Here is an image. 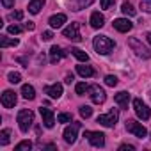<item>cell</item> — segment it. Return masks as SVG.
Returning <instances> with one entry per match:
<instances>
[{
    "mask_svg": "<svg viewBox=\"0 0 151 151\" xmlns=\"http://www.w3.org/2000/svg\"><path fill=\"white\" fill-rule=\"evenodd\" d=\"M7 32H9V34H20V32H22V27H20V25H9V27H7Z\"/></svg>",
    "mask_w": 151,
    "mask_h": 151,
    "instance_id": "cell-33",
    "label": "cell"
},
{
    "mask_svg": "<svg viewBox=\"0 0 151 151\" xmlns=\"http://www.w3.org/2000/svg\"><path fill=\"white\" fill-rule=\"evenodd\" d=\"M45 93H46L50 98L59 100V98L62 96V84H53V86H48V87H45Z\"/></svg>",
    "mask_w": 151,
    "mask_h": 151,
    "instance_id": "cell-14",
    "label": "cell"
},
{
    "mask_svg": "<svg viewBox=\"0 0 151 151\" xmlns=\"http://www.w3.org/2000/svg\"><path fill=\"white\" fill-rule=\"evenodd\" d=\"M116 103L121 107V109H128V101H130V94L126 93V91H121V93H117L116 94Z\"/></svg>",
    "mask_w": 151,
    "mask_h": 151,
    "instance_id": "cell-18",
    "label": "cell"
},
{
    "mask_svg": "<svg viewBox=\"0 0 151 151\" xmlns=\"http://www.w3.org/2000/svg\"><path fill=\"white\" fill-rule=\"evenodd\" d=\"M32 123H34V112L32 110H27L25 109V110H20L18 112V124H20V130L23 133H27L30 130Z\"/></svg>",
    "mask_w": 151,
    "mask_h": 151,
    "instance_id": "cell-2",
    "label": "cell"
},
{
    "mask_svg": "<svg viewBox=\"0 0 151 151\" xmlns=\"http://www.w3.org/2000/svg\"><path fill=\"white\" fill-rule=\"evenodd\" d=\"M25 27H27V30H34V27H36V25H34L32 22H29V23H27Z\"/></svg>",
    "mask_w": 151,
    "mask_h": 151,
    "instance_id": "cell-41",
    "label": "cell"
},
{
    "mask_svg": "<svg viewBox=\"0 0 151 151\" xmlns=\"http://www.w3.org/2000/svg\"><path fill=\"white\" fill-rule=\"evenodd\" d=\"M101 4V9H110V6L114 4V0H100Z\"/></svg>",
    "mask_w": 151,
    "mask_h": 151,
    "instance_id": "cell-35",
    "label": "cell"
},
{
    "mask_svg": "<svg viewBox=\"0 0 151 151\" xmlns=\"http://www.w3.org/2000/svg\"><path fill=\"white\" fill-rule=\"evenodd\" d=\"M80 116L86 117V119L91 117V116H93V109H91L89 105H82V107H80Z\"/></svg>",
    "mask_w": 151,
    "mask_h": 151,
    "instance_id": "cell-29",
    "label": "cell"
},
{
    "mask_svg": "<svg viewBox=\"0 0 151 151\" xmlns=\"http://www.w3.org/2000/svg\"><path fill=\"white\" fill-rule=\"evenodd\" d=\"M73 80H75V78H73V75H68V77H66V80H64V82H66V84H71Z\"/></svg>",
    "mask_w": 151,
    "mask_h": 151,
    "instance_id": "cell-40",
    "label": "cell"
},
{
    "mask_svg": "<svg viewBox=\"0 0 151 151\" xmlns=\"http://www.w3.org/2000/svg\"><path fill=\"white\" fill-rule=\"evenodd\" d=\"M128 46H130L139 57H142V59H151V50H149L147 46H144L137 37H130V39H128Z\"/></svg>",
    "mask_w": 151,
    "mask_h": 151,
    "instance_id": "cell-3",
    "label": "cell"
},
{
    "mask_svg": "<svg viewBox=\"0 0 151 151\" xmlns=\"http://www.w3.org/2000/svg\"><path fill=\"white\" fill-rule=\"evenodd\" d=\"M57 121H59V123H69V121H71V114H64V112H62V114L57 116Z\"/></svg>",
    "mask_w": 151,
    "mask_h": 151,
    "instance_id": "cell-32",
    "label": "cell"
},
{
    "mask_svg": "<svg viewBox=\"0 0 151 151\" xmlns=\"http://www.w3.org/2000/svg\"><path fill=\"white\" fill-rule=\"evenodd\" d=\"M117 117H119V114H117V110H110L109 114H101V116H98V123L100 124H103V126H107V128H112V126H116V123H117Z\"/></svg>",
    "mask_w": 151,
    "mask_h": 151,
    "instance_id": "cell-5",
    "label": "cell"
},
{
    "mask_svg": "<svg viewBox=\"0 0 151 151\" xmlns=\"http://www.w3.org/2000/svg\"><path fill=\"white\" fill-rule=\"evenodd\" d=\"M39 114H41V117H43L45 126H46V128H53V124H55L53 110H52V109H48V107H41V109H39Z\"/></svg>",
    "mask_w": 151,
    "mask_h": 151,
    "instance_id": "cell-11",
    "label": "cell"
},
{
    "mask_svg": "<svg viewBox=\"0 0 151 151\" xmlns=\"http://www.w3.org/2000/svg\"><path fill=\"white\" fill-rule=\"evenodd\" d=\"M133 110H135V114L140 117V119H149V116H151V112H149V107L142 101V100H139V98H135L133 100Z\"/></svg>",
    "mask_w": 151,
    "mask_h": 151,
    "instance_id": "cell-7",
    "label": "cell"
},
{
    "mask_svg": "<svg viewBox=\"0 0 151 151\" xmlns=\"http://www.w3.org/2000/svg\"><path fill=\"white\" fill-rule=\"evenodd\" d=\"M16 101H18V98H16L14 91H4V94H2V105L6 109H13L16 105Z\"/></svg>",
    "mask_w": 151,
    "mask_h": 151,
    "instance_id": "cell-12",
    "label": "cell"
},
{
    "mask_svg": "<svg viewBox=\"0 0 151 151\" xmlns=\"http://www.w3.org/2000/svg\"><path fill=\"white\" fill-rule=\"evenodd\" d=\"M80 126H82L80 123H71L69 126H66L62 137H64V140H66L68 144H73L75 140H77V133H78V128H80Z\"/></svg>",
    "mask_w": 151,
    "mask_h": 151,
    "instance_id": "cell-8",
    "label": "cell"
},
{
    "mask_svg": "<svg viewBox=\"0 0 151 151\" xmlns=\"http://www.w3.org/2000/svg\"><path fill=\"white\" fill-rule=\"evenodd\" d=\"M89 96H91L93 103H96V105H101V103L107 100V94H105V91H103L100 86H96V84L89 87Z\"/></svg>",
    "mask_w": 151,
    "mask_h": 151,
    "instance_id": "cell-6",
    "label": "cell"
},
{
    "mask_svg": "<svg viewBox=\"0 0 151 151\" xmlns=\"http://www.w3.org/2000/svg\"><path fill=\"white\" fill-rule=\"evenodd\" d=\"M2 6H4L6 9H11V7L14 6V0H2Z\"/></svg>",
    "mask_w": 151,
    "mask_h": 151,
    "instance_id": "cell-37",
    "label": "cell"
},
{
    "mask_svg": "<svg viewBox=\"0 0 151 151\" xmlns=\"http://www.w3.org/2000/svg\"><path fill=\"white\" fill-rule=\"evenodd\" d=\"M45 6V0H30L29 2V13L30 14H37Z\"/></svg>",
    "mask_w": 151,
    "mask_h": 151,
    "instance_id": "cell-19",
    "label": "cell"
},
{
    "mask_svg": "<svg viewBox=\"0 0 151 151\" xmlns=\"http://www.w3.org/2000/svg\"><path fill=\"white\" fill-rule=\"evenodd\" d=\"M75 91H77V94H78V96H84L86 93H89V86H87V84H84V82H80V84H77Z\"/></svg>",
    "mask_w": 151,
    "mask_h": 151,
    "instance_id": "cell-27",
    "label": "cell"
},
{
    "mask_svg": "<svg viewBox=\"0 0 151 151\" xmlns=\"http://www.w3.org/2000/svg\"><path fill=\"white\" fill-rule=\"evenodd\" d=\"M84 137H87V140L94 146V147H103L105 146V135L101 132H86Z\"/></svg>",
    "mask_w": 151,
    "mask_h": 151,
    "instance_id": "cell-9",
    "label": "cell"
},
{
    "mask_svg": "<svg viewBox=\"0 0 151 151\" xmlns=\"http://www.w3.org/2000/svg\"><path fill=\"white\" fill-rule=\"evenodd\" d=\"M9 18H11V20H22V18H23V13H22V11H13V13L9 14Z\"/></svg>",
    "mask_w": 151,
    "mask_h": 151,
    "instance_id": "cell-34",
    "label": "cell"
},
{
    "mask_svg": "<svg viewBox=\"0 0 151 151\" xmlns=\"http://www.w3.org/2000/svg\"><path fill=\"white\" fill-rule=\"evenodd\" d=\"M146 41L151 45V32H147V34H146Z\"/></svg>",
    "mask_w": 151,
    "mask_h": 151,
    "instance_id": "cell-42",
    "label": "cell"
},
{
    "mask_svg": "<svg viewBox=\"0 0 151 151\" xmlns=\"http://www.w3.org/2000/svg\"><path fill=\"white\" fill-rule=\"evenodd\" d=\"M9 135H11V130H7V128L0 132V146L9 144Z\"/></svg>",
    "mask_w": 151,
    "mask_h": 151,
    "instance_id": "cell-26",
    "label": "cell"
},
{
    "mask_svg": "<svg viewBox=\"0 0 151 151\" xmlns=\"http://www.w3.org/2000/svg\"><path fill=\"white\" fill-rule=\"evenodd\" d=\"M93 46H94V50H96L98 55H107V53H110L114 50L116 43L110 37H107V36H96L93 39Z\"/></svg>",
    "mask_w": 151,
    "mask_h": 151,
    "instance_id": "cell-1",
    "label": "cell"
},
{
    "mask_svg": "<svg viewBox=\"0 0 151 151\" xmlns=\"http://www.w3.org/2000/svg\"><path fill=\"white\" fill-rule=\"evenodd\" d=\"M119 149H121V151H133L135 147H133V146H130V144H123Z\"/></svg>",
    "mask_w": 151,
    "mask_h": 151,
    "instance_id": "cell-39",
    "label": "cell"
},
{
    "mask_svg": "<svg viewBox=\"0 0 151 151\" xmlns=\"http://www.w3.org/2000/svg\"><path fill=\"white\" fill-rule=\"evenodd\" d=\"M7 78H9V82H11V84H18V82L22 80V75H20V73H14V71H11V73L7 75Z\"/></svg>",
    "mask_w": 151,
    "mask_h": 151,
    "instance_id": "cell-30",
    "label": "cell"
},
{
    "mask_svg": "<svg viewBox=\"0 0 151 151\" xmlns=\"http://www.w3.org/2000/svg\"><path fill=\"white\" fill-rule=\"evenodd\" d=\"M140 9L146 13H151V4L149 2H140Z\"/></svg>",
    "mask_w": 151,
    "mask_h": 151,
    "instance_id": "cell-36",
    "label": "cell"
},
{
    "mask_svg": "<svg viewBox=\"0 0 151 151\" xmlns=\"http://www.w3.org/2000/svg\"><path fill=\"white\" fill-rule=\"evenodd\" d=\"M93 2H94V0H73L71 7H73V11H80V9H86V7H89Z\"/></svg>",
    "mask_w": 151,
    "mask_h": 151,
    "instance_id": "cell-21",
    "label": "cell"
},
{
    "mask_svg": "<svg viewBox=\"0 0 151 151\" xmlns=\"http://www.w3.org/2000/svg\"><path fill=\"white\" fill-rule=\"evenodd\" d=\"M32 147V142L30 140H22L20 144L14 146V151H23V149H30Z\"/></svg>",
    "mask_w": 151,
    "mask_h": 151,
    "instance_id": "cell-28",
    "label": "cell"
},
{
    "mask_svg": "<svg viewBox=\"0 0 151 151\" xmlns=\"http://www.w3.org/2000/svg\"><path fill=\"white\" fill-rule=\"evenodd\" d=\"M41 37H43V39H45V41H50V39H52V37H53V34H52V32H50V30H46V32H43V36H41Z\"/></svg>",
    "mask_w": 151,
    "mask_h": 151,
    "instance_id": "cell-38",
    "label": "cell"
},
{
    "mask_svg": "<svg viewBox=\"0 0 151 151\" xmlns=\"http://www.w3.org/2000/svg\"><path fill=\"white\" fill-rule=\"evenodd\" d=\"M48 23H50L52 29H59L66 23V14H53V16H50Z\"/></svg>",
    "mask_w": 151,
    "mask_h": 151,
    "instance_id": "cell-17",
    "label": "cell"
},
{
    "mask_svg": "<svg viewBox=\"0 0 151 151\" xmlns=\"http://www.w3.org/2000/svg\"><path fill=\"white\" fill-rule=\"evenodd\" d=\"M18 39H11V37H6L2 36V39H0V46L2 48H7V46H18Z\"/></svg>",
    "mask_w": 151,
    "mask_h": 151,
    "instance_id": "cell-24",
    "label": "cell"
},
{
    "mask_svg": "<svg viewBox=\"0 0 151 151\" xmlns=\"http://www.w3.org/2000/svg\"><path fill=\"white\" fill-rule=\"evenodd\" d=\"M103 25H105V18H103V14L98 13V11H94V13L91 14V27H93V29H101Z\"/></svg>",
    "mask_w": 151,
    "mask_h": 151,
    "instance_id": "cell-16",
    "label": "cell"
},
{
    "mask_svg": "<svg viewBox=\"0 0 151 151\" xmlns=\"http://www.w3.org/2000/svg\"><path fill=\"white\" fill-rule=\"evenodd\" d=\"M126 130L130 133H133L135 137H139V139H144L147 135V130L142 126V123H137L135 119H128L126 121Z\"/></svg>",
    "mask_w": 151,
    "mask_h": 151,
    "instance_id": "cell-4",
    "label": "cell"
},
{
    "mask_svg": "<svg viewBox=\"0 0 151 151\" xmlns=\"http://www.w3.org/2000/svg\"><path fill=\"white\" fill-rule=\"evenodd\" d=\"M132 27H133V23H132L130 20H126V18H117V20H114V29L119 30V32H128V30H132Z\"/></svg>",
    "mask_w": 151,
    "mask_h": 151,
    "instance_id": "cell-13",
    "label": "cell"
},
{
    "mask_svg": "<svg viewBox=\"0 0 151 151\" xmlns=\"http://www.w3.org/2000/svg\"><path fill=\"white\" fill-rule=\"evenodd\" d=\"M22 96H23L25 100H34V98H36V91H34V87L29 86V84H25V86L22 87Z\"/></svg>",
    "mask_w": 151,
    "mask_h": 151,
    "instance_id": "cell-22",
    "label": "cell"
},
{
    "mask_svg": "<svg viewBox=\"0 0 151 151\" xmlns=\"http://www.w3.org/2000/svg\"><path fill=\"white\" fill-rule=\"evenodd\" d=\"M71 53L77 57L80 62H87V60H89V55H87L84 50H80V48H71Z\"/></svg>",
    "mask_w": 151,
    "mask_h": 151,
    "instance_id": "cell-23",
    "label": "cell"
},
{
    "mask_svg": "<svg viewBox=\"0 0 151 151\" xmlns=\"http://www.w3.org/2000/svg\"><path fill=\"white\" fill-rule=\"evenodd\" d=\"M80 25L78 23H71L69 27H66L64 30H62V34H64V37H68L69 41H82V36H80Z\"/></svg>",
    "mask_w": 151,
    "mask_h": 151,
    "instance_id": "cell-10",
    "label": "cell"
},
{
    "mask_svg": "<svg viewBox=\"0 0 151 151\" xmlns=\"http://www.w3.org/2000/svg\"><path fill=\"white\" fill-rule=\"evenodd\" d=\"M77 73L84 78H89V77H94V69L91 66H77Z\"/></svg>",
    "mask_w": 151,
    "mask_h": 151,
    "instance_id": "cell-20",
    "label": "cell"
},
{
    "mask_svg": "<svg viewBox=\"0 0 151 151\" xmlns=\"http://www.w3.org/2000/svg\"><path fill=\"white\" fill-rule=\"evenodd\" d=\"M105 84L110 86V87H116L117 86V77H114V75H107V77H105Z\"/></svg>",
    "mask_w": 151,
    "mask_h": 151,
    "instance_id": "cell-31",
    "label": "cell"
},
{
    "mask_svg": "<svg viewBox=\"0 0 151 151\" xmlns=\"http://www.w3.org/2000/svg\"><path fill=\"white\" fill-rule=\"evenodd\" d=\"M121 11H123L126 16H135V14H137V11L133 9V6H132L130 2H124V4H123V7H121Z\"/></svg>",
    "mask_w": 151,
    "mask_h": 151,
    "instance_id": "cell-25",
    "label": "cell"
},
{
    "mask_svg": "<svg viewBox=\"0 0 151 151\" xmlns=\"http://www.w3.org/2000/svg\"><path fill=\"white\" fill-rule=\"evenodd\" d=\"M62 57H66V52L60 46H52L50 48V62L52 64H57Z\"/></svg>",
    "mask_w": 151,
    "mask_h": 151,
    "instance_id": "cell-15",
    "label": "cell"
}]
</instances>
